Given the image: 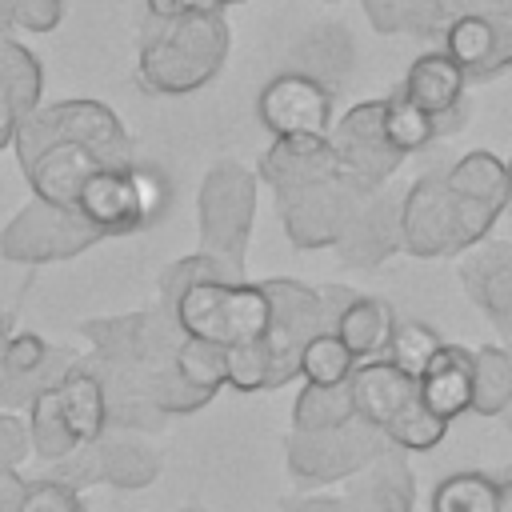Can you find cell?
Instances as JSON below:
<instances>
[{
	"mask_svg": "<svg viewBox=\"0 0 512 512\" xmlns=\"http://www.w3.org/2000/svg\"><path fill=\"white\" fill-rule=\"evenodd\" d=\"M12 152L32 196L56 208H76V196L96 168L136 164V140L124 120L92 96L36 104L20 120Z\"/></svg>",
	"mask_w": 512,
	"mask_h": 512,
	"instance_id": "cell-1",
	"label": "cell"
},
{
	"mask_svg": "<svg viewBox=\"0 0 512 512\" xmlns=\"http://www.w3.org/2000/svg\"><path fill=\"white\" fill-rule=\"evenodd\" d=\"M92 352L84 364L100 376L108 392V428L144 432L160 428L164 416L152 408V384L172 368V352L180 344V328L168 312H128V316H96L80 324Z\"/></svg>",
	"mask_w": 512,
	"mask_h": 512,
	"instance_id": "cell-2",
	"label": "cell"
},
{
	"mask_svg": "<svg viewBox=\"0 0 512 512\" xmlns=\"http://www.w3.org/2000/svg\"><path fill=\"white\" fill-rule=\"evenodd\" d=\"M232 48L224 12L148 20L136 48V84L152 96H192L208 88Z\"/></svg>",
	"mask_w": 512,
	"mask_h": 512,
	"instance_id": "cell-3",
	"label": "cell"
},
{
	"mask_svg": "<svg viewBox=\"0 0 512 512\" xmlns=\"http://www.w3.org/2000/svg\"><path fill=\"white\" fill-rule=\"evenodd\" d=\"M500 216V204L464 200L444 184V172H424L408 192H400V252L412 260L464 256L492 236Z\"/></svg>",
	"mask_w": 512,
	"mask_h": 512,
	"instance_id": "cell-4",
	"label": "cell"
},
{
	"mask_svg": "<svg viewBox=\"0 0 512 512\" xmlns=\"http://www.w3.org/2000/svg\"><path fill=\"white\" fill-rule=\"evenodd\" d=\"M168 316L180 328V336H196L216 348H236V344L260 340L268 332L272 300H268L264 280L212 276V280L188 284L176 296Z\"/></svg>",
	"mask_w": 512,
	"mask_h": 512,
	"instance_id": "cell-5",
	"label": "cell"
},
{
	"mask_svg": "<svg viewBox=\"0 0 512 512\" xmlns=\"http://www.w3.org/2000/svg\"><path fill=\"white\" fill-rule=\"evenodd\" d=\"M256 184V172H248L240 160H216L196 192L200 252L224 260L236 272H244V252L256 220Z\"/></svg>",
	"mask_w": 512,
	"mask_h": 512,
	"instance_id": "cell-6",
	"label": "cell"
},
{
	"mask_svg": "<svg viewBox=\"0 0 512 512\" xmlns=\"http://www.w3.org/2000/svg\"><path fill=\"white\" fill-rule=\"evenodd\" d=\"M264 288L272 300V320H268V332L260 336V348L268 356V388H284L300 376V352L308 336L328 328V316H324L320 288H308L304 280L276 276V280H264Z\"/></svg>",
	"mask_w": 512,
	"mask_h": 512,
	"instance_id": "cell-7",
	"label": "cell"
},
{
	"mask_svg": "<svg viewBox=\"0 0 512 512\" xmlns=\"http://www.w3.org/2000/svg\"><path fill=\"white\" fill-rule=\"evenodd\" d=\"M92 244H100V232L76 208H56L36 196L0 228V260L12 264H60Z\"/></svg>",
	"mask_w": 512,
	"mask_h": 512,
	"instance_id": "cell-8",
	"label": "cell"
},
{
	"mask_svg": "<svg viewBox=\"0 0 512 512\" xmlns=\"http://www.w3.org/2000/svg\"><path fill=\"white\" fill-rule=\"evenodd\" d=\"M288 472L300 484H336V480H352L356 472H364L384 448V432L348 420L340 428L328 432H292L288 444Z\"/></svg>",
	"mask_w": 512,
	"mask_h": 512,
	"instance_id": "cell-9",
	"label": "cell"
},
{
	"mask_svg": "<svg viewBox=\"0 0 512 512\" xmlns=\"http://www.w3.org/2000/svg\"><path fill=\"white\" fill-rule=\"evenodd\" d=\"M152 200H156V188L136 160L124 168H96L76 196V212L100 232V240H108V236H132L148 228Z\"/></svg>",
	"mask_w": 512,
	"mask_h": 512,
	"instance_id": "cell-10",
	"label": "cell"
},
{
	"mask_svg": "<svg viewBox=\"0 0 512 512\" xmlns=\"http://www.w3.org/2000/svg\"><path fill=\"white\" fill-rule=\"evenodd\" d=\"M328 144L336 152V164H340V176L356 188V192H376L384 188L404 156L388 148L384 132H380V96L372 100H360L352 104L332 128H328Z\"/></svg>",
	"mask_w": 512,
	"mask_h": 512,
	"instance_id": "cell-11",
	"label": "cell"
},
{
	"mask_svg": "<svg viewBox=\"0 0 512 512\" xmlns=\"http://www.w3.org/2000/svg\"><path fill=\"white\" fill-rule=\"evenodd\" d=\"M364 192H356L344 176L336 180H320L308 188H292V192H276V216L284 236L296 248L320 252V248H336V240L344 236L356 204Z\"/></svg>",
	"mask_w": 512,
	"mask_h": 512,
	"instance_id": "cell-12",
	"label": "cell"
},
{
	"mask_svg": "<svg viewBox=\"0 0 512 512\" xmlns=\"http://www.w3.org/2000/svg\"><path fill=\"white\" fill-rule=\"evenodd\" d=\"M80 352L48 344L40 332L20 328L16 316H0V400L24 408L40 388L56 384Z\"/></svg>",
	"mask_w": 512,
	"mask_h": 512,
	"instance_id": "cell-13",
	"label": "cell"
},
{
	"mask_svg": "<svg viewBox=\"0 0 512 512\" xmlns=\"http://www.w3.org/2000/svg\"><path fill=\"white\" fill-rule=\"evenodd\" d=\"M256 116L272 140L276 136H328L332 88H324L320 80H312L296 68H284L260 88Z\"/></svg>",
	"mask_w": 512,
	"mask_h": 512,
	"instance_id": "cell-14",
	"label": "cell"
},
{
	"mask_svg": "<svg viewBox=\"0 0 512 512\" xmlns=\"http://www.w3.org/2000/svg\"><path fill=\"white\" fill-rule=\"evenodd\" d=\"M440 48L460 64L468 84L492 80L512 68V16H488L468 8L444 24Z\"/></svg>",
	"mask_w": 512,
	"mask_h": 512,
	"instance_id": "cell-15",
	"label": "cell"
},
{
	"mask_svg": "<svg viewBox=\"0 0 512 512\" xmlns=\"http://www.w3.org/2000/svg\"><path fill=\"white\" fill-rule=\"evenodd\" d=\"M332 252L352 268H380L388 256H396L400 252V192L388 184L376 192H364Z\"/></svg>",
	"mask_w": 512,
	"mask_h": 512,
	"instance_id": "cell-16",
	"label": "cell"
},
{
	"mask_svg": "<svg viewBox=\"0 0 512 512\" xmlns=\"http://www.w3.org/2000/svg\"><path fill=\"white\" fill-rule=\"evenodd\" d=\"M400 92H404L412 104H420L428 116H436L440 136L464 128V120H468V96H464V92H468V76L460 72V64H456L444 48L420 52V56L408 64Z\"/></svg>",
	"mask_w": 512,
	"mask_h": 512,
	"instance_id": "cell-17",
	"label": "cell"
},
{
	"mask_svg": "<svg viewBox=\"0 0 512 512\" xmlns=\"http://www.w3.org/2000/svg\"><path fill=\"white\" fill-rule=\"evenodd\" d=\"M348 392H352V412L360 424L384 432L396 416H404L420 396H416V376L404 372L400 364H392L388 356H372V360H356L352 376H348Z\"/></svg>",
	"mask_w": 512,
	"mask_h": 512,
	"instance_id": "cell-18",
	"label": "cell"
},
{
	"mask_svg": "<svg viewBox=\"0 0 512 512\" xmlns=\"http://www.w3.org/2000/svg\"><path fill=\"white\" fill-rule=\"evenodd\" d=\"M336 176H340V164L328 136H276L256 160V180H264L272 196L308 188L320 180H336Z\"/></svg>",
	"mask_w": 512,
	"mask_h": 512,
	"instance_id": "cell-19",
	"label": "cell"
},
{
	"mask_svg": "<svg viewBox=\"0 0 512 512\" xmlns=\"http://www.w3.org/2000/svg\"><path fill=\"white\" fill-rule=\"evenodd\" d=\"M460 284L508 340L512 336V240H480L476 248H468Z\"/></svg>",
	"mask_w": 512,
	"mask_h": 512,
	"instance_id": "cell-20",
	"label": "cell"
},
{
	"mask_svg": "<svg viewBox=\"0 0 512 512\" xmlns=\"http://www.w3.org/2000/svg\"><path fill=\"white\" fill-rule=\"evenodd\" d=\"M416 396L444 424H452L456 416H468L472 412V352L444 340L436 356L416 372Z\"/></svg>",
	"mask_w": 512,
	"mask_h": 512,
	"instance_id": "cell-21",
	"label": "cell"
},
{
	"mask_svg": "<svg viewBox=\"0 0 512 512\" xmlns=\"http://www.w3.org/2000/svg\"><path fill=\"white\" fill-rule=\"evenodd\" d=\"M44 104V68L32 48H24L16 36L0 40V152L12 148V136L20 120Z\"/></svg>",
	"mask_w": 512,
	"mask_h": 512,
	"instance_id": "cell-22",
	"label": "cell"
},
{
	"mask_svg": "<svg viewBox=\"0 0 512 512\" xmlns=\"http://www.w3.org/2000/svg\"><path fill=\"white\" fill-rule=\"evenodd\" d=\"M56 396V412L64 420V432L72 436V444H96L108 436V392L100 384V376L84 364V356L52 384Z\"/></svg>",
	"mask_w": 512,
	"mask_h": 512,
	"instance_id": "cell-23",
	"label": "cell"
},
{
	"mask_svg": "<svg viewBox=\"0 0 512 512\" xmlns=\"http://www.w3.org/2000/svg\"><path fill=\"white\" fill-rule=\"evenodd\" d=\"M412 500H416L412 468L404 464V452L388 444L364 472L352 476V488L340 504L348 512H412Z\"/></svg>",
	"mask_w": 512,
	"mask_h": 512,
	"instance_id": "cell-24",
	"label": "cell"
},
{
	"mask_svg": "<svg viewBox=\"0 0 512 512\" xmlns=\"http://www.w3.org/2000/svg\"><path fill=\"white\" fill-rule=\"evenodd\" d=\"M356 64V44L344 24H316L292 48V68L320 80L324 88H340Z\"/></svg>",
	"mask_w": 512,
	"mask_h": 512,
	"instance_id": "cell-25",
	"label": "cell"
},
{
	"mask_svg": "<svg viewBox=\"0 0 512 512\" xmlns=\"http://www.w3.org/2000/svg\"><path fill=\"white\" fill-rule=\"evenodd\" d=\"M392 324H396V312H392L388 300L356 292L340 308V316L332 320V332L352 352V360H372V356H384L388 336H392Z\"/></svg>",
	"mask_w": 512,
	"mask_h": 512,
	"instance_id": "cell-26",
	"label": "cell"
},
{
	"mask_svg": "<svg viewBox=\"0 0 512 512\" xmlns=\"http://www.w3.org/2000/svg\"><path fill=\"white\" fill-rule=\"evenodd\" d=\"M444 184L464 200L508 208V160H500L488 148H472L456 164H448L444 168Z\"/></svg>",
	"mask_w": 512,
	"mask_h": 512,
	"instance_id": "cell-27",
	"label": "cell"
},
{
	"mask_svg": "<svg viewBox=\"0 0 512 512\" xmlns=\"http://www.w3.org/2000/svg\"><path fill=\"white\" fill-rule=\"evenodd\" d=\"M160 476V452L132 436H104L100 440V484L112 488H148Z\"/></svg>",
	"mask_w": 512,
	"mask_h": 512,
	"instance_id": "cell-28",
	"label": "cell"
},
{
	"mask_svg": "<svg viewBox=\"0 0 512 512\" xmlns=\"http://www.w3.org/2000/svg\"><path fill=\"white\" fill-rule=\"evenodd\" d=\"M380 132H384L388 148L408 160V156L424 152L440 136V124H436V116H428L420 104H412L396 88L392 96H380Z\"/></svg>",
	"mask_w": 512,
	"mask_h": 512,
	"instance_id": "cell-29",
	"label": "cell"
},
{
	"mask_svg": "<svg viewBox=\"0 0 512 512\" xmlns=\"http://www.w3.org/2000/svg\"><path fill=\"white\" fill-rule=\"evenodd\" d=\"M512 408V352L504 344L472 348V412L504 416Z\"/></svg>",
	"mask_w": 512,
	"mask_h": 512,
	"instance_id": "cell-30",
	"label": "cell"
},
{
	"mask_svg": "<svg viewBox=\"0 0 512 512\" xmlns=\"http://www.w3.org/2000/svg\"><path fill=\"white\" fill-rule=\"evenodd\" d=\"M348 420H356L348 384H336V388L300 384L296 404H292V432H328Z\"/></svg>",
	"mask_w": 512,
	"mask_h": 512,
	"instance_id": "cell-31",
	"label": "cell"
},
{
	"mask_svg": "<svg viewBox=\"0 0 512 512\" xmlns=\"http://www.w3.org/2000/svg\"><path fill=\"white\" fill-rule=\"evenodd\" d=\"M428 512H496V476L448 472L428 492Z\"/></svg>",
	"mask_w": 512,
	"mask_h": 512,
	"instance_id": "cell-32",
	"label": "cell"
},
{
	"mask_svg": "<svg viewBox=\"0 0 512 512\" xmlns=\"http://www.w3.org/2000/svg\"><path fill=\"white\" fill-rule=\"evenodd\" d=\"M356 360L352 352L340 344V336L332 328H320L316 336H308L304 352H300V376L304 384H320V388H336V384H348Z\"/></svg>",
	"mask_w": 512,
	"mask_h": 512,
	"instance_id": "cell-33",
	"label": "cell"
},
{
	"mask_svg": "<svg viewBox=\"0 0 512 512\" xmlns=\"http://www.w3.org/2000/svg\"><path fill=\"white\" fill-rule=\"evenodd\" d=\"M24 408H28V420H24V428H28V444H32V452H36L44 464H52V460H60V456H68V452L76 448L72 436L64 432L60 412H56L52 384L40 388Z\"/></svg>",
	"mask_w": 512,
	"mask_h": 512,
	"instance_id": "cell-34",
	"label": "cell"
},
{
	"mask_svg": "<svg viewBox=\"0 0 512 512\" xmlns=\"http://www.w3.org/2000/svg\"><path fill=\"white\" fill-rule=\"evenodd\" d=\"M172 372L204 392H220L224 388V348L196 340V336H180V344L172 352Z\"/></svg>",
	"mask_w": 512,
	"mask_h": 512,
	"instance_id": "cell-35",
	"label": "cell"
},
{
	"mask_svg": "<svg viewBox=\"0 0 512 512\" xmlns=\"http://www.w3.org/2000/svg\"><path fill=\"white\" fill-rule=\"evenodd\" d=\"M212 276H244V272H236V268H228L224 260H216V256H208V252H192V256H176L164 272H160V296H156V308L160 312H172V304H176V296L188 288V284H196V280H212Z\"/></svg>",
	"mask_w": 512,
	"mask_h": 512,
	"instance_id": "cell-36",
	"label": "cell"
},
{
	"mask_svg": "<svg viewBox=\"0 0 512 512\" xmlns=\"http://www.w3.org/2000/svg\"><path fill=\"white\" fill-rule=\"evenodd\" d=\"M440 344H444V340H440V332H436L432 324H424V320H400V316H396L384 356H388L392 364H400L404 372L416 376V372L436 356Z\"/></svg>",
	"mask_w": 512,
	"mask_h": 512,
	"instance_id": "cell-37",
	"label": "cell"
},
{
	"mask_svg": "<svg viewBox=\"0 0 512 512\" xmlns=\"http://www.w3.org/2000/svg\"><path fill=\"white\" fill-rule=\"evenodd\" d=\"M444 432H448V424H444L440 416H432V412L416 400L404 416H396V420L384 428V440H388L392 448H400V452H432V448L444 440Z\"/></svg>",
	"mask_w": 512,
	"mask_h": 512,
	"instance_id": "cell-38",
	"label": "cell"
},
{
	"mask_svg": "<svg viewBox=\"0 0 512 512\" xmlns=\"http://www.w3.org/2000/svg\"><path fill=\"white\" fill-rule=\"evenodd\" d=\"M224 384L236 388V392H260V388H268V356H264L260 340L224 348Z\"/></svg>",
	"mask_w": 512,
	"mask_h": 512,
	"instance_id": "cell-39",
	"label": "cell"
},
{
	"mask_svg": "<svg viewBox=\"0 0 512 512\" xmlns=\"http://www.w3.org/2000/svg\"><path fill=\"white\" fill-rule=\"evenodd\" d=\"M212 396H216V392H204V388H196V384L180 380L172 368L152 384V408H156L164 420H168V416H192V412L208 408V404H212Z\"/></svg>",
	"mask_w": 512,
	"mask_h": 512,
	"instance_id": "cell-40",
	"label": "cell"
},
{
	"mask_svg": "<svg viewBox=\"0 0 512 512\" xmlns=\"http://www.w3.org/2000/svg\"><path fill=\"white\" fill-rule=\"evenodd\" d=\"M20 512H88L84 508V496L60 480H52L48 472L28 480L24 488V500H20Z\"/></svg>",
	"mask_w": 512,
	"mask_h": 512,
	"instance_id": "cell-41",
	"label": "cell"
},
{
	"mask_svg": "<svg viewBox=\"0 0 512 512\" xmlns=\"http://www.w3.org/2000/svg\"><path fill=\"white\" fill-rule=\"evenodd\" d=\"M48 476L60 480V484H68V488H76V492L100 484V440H96V444H80V448H72L68 456L52 460V464H48Z\"/></svg>",
	"mask_w": 512,
	"mask_h": 512,
	"instance_id": "cell-42",
	"label": "cell"
},
{
	"mask_svg": "<svg viewBox=\"0 0 512 512\" xmlns=\"http://www.w3.org/2000/svg\"><path fill=\"white\" fill-rule=\"evenodd\" d=\"M396 16H400V32L416 36V40L440 36L444 24H448L436 0H396Z\"/></svg>",
	"mask_w": 512,
	"mask_h": 512,
	"instance_id": "cell-43",
	"label": "cell"
},
{
	"mask_svg": "<svg viewBox=\"0 0 512 512\" xmlns=\"http://www.w3.org/2000/svg\"><path fill=\"white\" fill-rule=\"evenodd\" d=\"M64 20V0H16V32H52Z\"/></svg>",
	"mask_w": 512,
	"mask_h": 512,
	"instance_id": "cell-44",
	"label": "cell"
},
{
	"mask_svg": "<svg viewBox=\"0 0 512 512\" xmlns=\"http://www.w3.org/2000/svg\"><path fill=\"white\" fill-rule=\"evenodd\" d=\"M28 452H32V444H28L24 420L0 412V472H4V468H20V460H24Z\"/></svg>",
	"mask_w": 512,
	"mask_h": 512,
	"instance_id": "cell-45",
	"label": "cell"
},
{
	"mask_svg": "<svg viewBox=\"0 0 512 512\" xmlns=\"http://www.w3.org/2000/svg\"><path fill=\"white\" fill-rule=\"evenodd\" d=\"M232 0H144L148 20H176V16H196V12H224Z\"/></svg>",
	"mask_w": 512,
	"mask_h": 512,
	"instance_id": "cell-46",
	"label": "cell"
},
{
	"mask_svg": "<svg viewBox=\"0 0 512 512\" xmlns=\"http://www.w3.org/2000/svg\"><path fill=\"white\" fill-rule=\"evenodd\" d=\"M360 8H364V16H368L372 32H380V36H392V32H400L396 0H360Z\"/></svg>",
	"mask_w": 512,
	"mask_h": 512,
	"instance_id": "cell-47",
	"label": "cell"
},
{
	"mask_svg": "<svg viewBox=\"0 0 512 512\" xmlns=\"http://www.w3.org/2000/svg\"><path fill=\"white\" fill-rule=\"evenodd\" d=\"M16 36V0H0V40Z\"/></svg>",
	"mask_w": 512,
	"mask_h": 512,
	"instance_id": "cell-48",
	"label": "cell"
},
{
	"mask_svg": "<svg viewBox=\"0 0 512 512\" xmlns=\"http://www.w3.org/2000/svg\"><path fill=\"white\" fill-rule=\"evenodd\" d=\"M292 512H348L340 500H300L292 504Z\"/></svg>",
	"mask_w": 512,
	"mask_h": 512,
	"instance_id": "cell-49",
	"label": "cell"
},
{
	"mask_svg": "<svg viewBox=\"0 0 512 512\" xmlns=\"http://www.w3.org/2000/svg\"><path fill=\"white\" fill-rule=\"evenodd\" d=\"M472 8L488 16H512V0H472Z\"/></svg>",
	"mask_w": 512,
	"mask_h": 512,
	"instance_id": "cell-50",
	"label": "cell"
},
{
	"mask_svg": "<svg viewBox=\"0 0 512 512\" xmlns=\"http://www.w3.org/2000/svg\"><path fill=\"white\" fill-rule=\"evenodd\" d=\"M496 512H512V476L496 480Z\"/></svg>",
	"mask_w": 512,
	"mask_h": 512,
	"instance_id": "cell-51",
	"label": "cell"
},
{
	"mask_svg": "<svg viewBox=\"0 0 512 512\" xmlns=\"http://www.w3.org/2000/svg\"><path fill=\"white\" fill-rule=\"evenodd\" d=\"M436 4H440L444 20H452V16H460V12H468V8H472V0H436Z\"/></svg>",
	"mask_w": 512,
	"mask_h": 512,
	"instance_id": "cell-52",
	"label": "cell"
},
{
	"mask_svg": "<svg viewBox=\"0 0 512 512\" xmlns=\"http://www.w3.org/2000/svg\"><path fill=\"white\" fill-rule=\"evenodd\" d=\"M508 208H512V156H508Z\"/></svg>",
	"mask_w": 512,
	"mask_h": 512,
	"instance_id": "cell-53",
	"label": "cell"
},
{
	"mask_svg": "<svg viewBox=\"0 0 512 512\" xmlns=\"http://www.w3.org/2000/svg\"><path fill=\"white\" fill-rule=\"evenodd\" d=\"M504 348H508V352H512V336H508V340H504Z\"/></svg>",
	"mask_w": 512,
	"mask_h": 512,
	"instance_id": "cell-54",
	"label": "cell"
},
{
	"mask_svg": "<svg viewBox=\"0 0 512 512\" xmlns=\"http://www.w3.org/2000/svg\"><path fill=\"white\" fill-rule=\"evenodd\" d=\"M320 4H336V0H320Z\"/></svg>",
	"mask_w": 512,
	"mask_h": 512,
	"instance_id": "cell-55",
	"label": "cell"
},
{
	"mask_svg": "<svg viewBox=\"0 0 512 512\" xmlns=\"http://www.w3.org/2000/svg\"><path fill=\"white\" fill-rule=\"evenodd\" d=\"M184 512H200V508H184Z\"/></svg>",
	"mask_w": 512,
	"mask_h": 512,
	"instance_id": "cell-56",
	"label": "cell"
},
{
	"mask_svg": "<svg viewBox=\"0 0 512 512\" xmlns=\"http://www.w3.org/2000/svg\"><path fill=\"white\" fill-rule=\"evenodd\" d=\"M232 4H244V0H232Z\"/></svg>",
	"mask_w": 512,
	"mask_h": 512,
	"instance_id": "cell-57",
	"label": "cell"
}]
</instances>
